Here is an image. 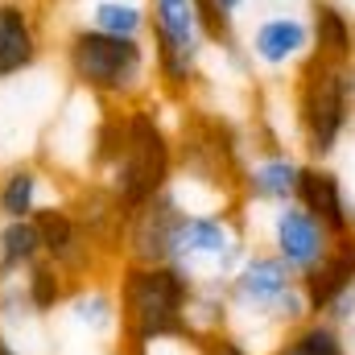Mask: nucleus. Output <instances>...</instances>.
<instances>
[{
	"instance_id": "14",
	"label": "nucleus",
	"mask_w": 355,
	"mask_h": 355,
	"mask_svg": "<svg viewBox=\"0 0 355 355\" xmlns=\"http://www.w3.org/2000/svg\"><path fill=\"white\" fill-rule=\"evenodd\" d=\"M302 162L297 153L289 149H272V153H252L240 186H236V198L244 211H265V207H285L293 202L297 194V174H302Z\"/></svg>"
},
{
	"instance_id": "17",
	"label": "nucleus",
	"mask_w": 355,
	"mask_h": 355,
	"mask_svg": "<svg viewBox=\"0 0 355 355\" xmlns=\"http://www.w3.org/2000/svg\"><path fill=\"white\" fill-rule=\"evenodd\" d=\"M293 202L302 211H310L331 236L355 227L352 223V194H347V182L339 170H331L327 162H302V174H297V194Z\"/></svg>"
},
{
	"instance_id": "4",
	"label": "nucleus",
	"mask_w": 355,
	"mask_h": 355,
	"mask_svg": "<svg viewBox=\"0 0 355 355\" xmlns=\"http://www.w3.org/2000/svg\"><path fill=\"white\" fill-rule=\"evenodd\" d=\"M223 289H227V306H232V331H240L248 343L265 335L272 347L289 327L310 318L297 272L261 244L248 248V257L236 265Z\"/></svg>"
},
{
	"instance_id": "3",
	"label": "nucleus",
	"mask_w": 355,
	"mask_h": 355,
	"mask_svg": "<svg viewBox=\"0 0 355 355\" xmlns=\"http://www.w3.org/2000/svg\"><path fill=\"white\" fill-rule=\"evenodd\" d=\"M58 50L71 87L99 103H141L153 95V58L145 37H112L75 21Z\"/></svg>"
},
{
	"instance_id": "8",
	"label": "nucleus",
	"mask_w": 355,
	"mask_h": 355,
	"mask_svg": "<svg viewBox=\"0 0 355 355\" xmlns=\"http://www.w3.org/2000/svg\"><path fill=\"white\" fill-rule=\"evenodd\" d=\"M252 248V215L236 202L190 211L182 207L170 236V265L190 281H227Z\"/></svg>"
},
{
	"instance_id": "15",
	"label": "nucleus",
	"mask_w": 355,
	"mask_h": 355,
	"mask_svg": "<svg viewBox=\"0 0 355 355\" xmlns=\"http://www.w3.org/2000/svg\"><path fill=\"white\" fill-rule=\"evenodd\" d=\"M297 285H302V297H306L310 314H327L343 293H352L355 289V227L331 236V248L306 272H297Z\"/></svg>"
},
{
	"instance_id": "1",
	"label": "nucleus",
	"mask_w": 355,
	"mask_h": 355,
	"mask_svg": "<svg viewBox=\"0 0 355 355\" xmlns=\"http://www.w3.org/2000/svg\"><path fill=\"white\" fill-rule=\"evenodd\" d=\"M170 128H174L178 182H186L219 202H236L240 174L252 157L244 124L232 120L227 112H215V107L190 99V103L174 107Z\"/></svg>"
},
{
	"instance_id": "9",
	"label": "nucleus",
	"mask_w": 355,
	"mask_h": 355,
	"mask_svg": "<svg viewBox=\"0 0 355 355\" xmlns=\"http://www.w3.org/2000/svg\"><path fill=\"white\" fill-rule=\"evenodd\" d=\"M33 227L42 236V257L50 265H58L75 285L83 281H112V268L103 265V257L95 252L91 236L83 232V223L75 219V211L67 207V198L46 202L33 215Z\"/></svg>"
},
{
	"instance_id": "31",
	"label": "nucleus",
	"mask_w": 355,
	"mask_h": 355,
	"mask_svg": "<svg viewBox=\"0 0 355 355\" xmlns=\"http://www.w3.org/2000/svg\"><path fill=\"white\" fill-rule=\"evenodd\" d=\"M37 8H58V4H67V0H33Z\"/></svg>"
},
{
	"instance_id": "23",
	"label": "nucleus",
	"mask_w": 355,
	"mask_h": 355,
	"mask_svg": "<svg viewBox=\"0 0 355 355\" xmlns=\"http://www.w3.org/2000/svg\"><path fill=\"white\" fill-rule=\"evenodd\" d=\"M79 25L112 33V37H145L149 12H145V0H83Z\"/></svg>"
},
{
	"instance_id": "21",
	"label": "nucleus",
	"mask_w": 355,
	"mask_h": 355,
	"mask_svg": "<svg viewBox=\"0 0 355 355\" xmlns=\"http://www.w3.org/2000/svg\"><path fill=\"white\" fill-rule=\"evenodd\" d=\"M265 355H352V347L343 327H335L322 314H310L297 327H289Z\"/></svg>"
},
{
	"instance_id": "7",
	"label": "nucleus",
	"mask_w": 355,
	"mask_h": 355,
	"mask_svg": "<svg viewBox=\"0 0 355 355\" xmlns=\"http://www.w3.org/2000/svg\"><path fill=\"white\" fill-rule=\"evenodd\" d=\"M149 25H145V42H149V58H153V95L162 103H190L198 99V91L207 87V42L194 17L190 0H145Z\"/></svg>"
},
{
	"instance_id": "18",
	"label": "nucleus",
	"mask_w": 355,
	"mask_h": 355,
	"mask_svg": "<svg viewBox=\"0 0 355 355\" xmlns=\"http://www.w3.org/2000/svg\"><path fill=\"white\" fill-rule=\"evenodd\" d=\"M58 182L42 162H12L0 170V223L4 219H33L46 202L58 198Z\"/></svg>"
},
{
	"instance_id": "28",
	"label": "nucleus",
	"mask_w": 355,
	"mask_h": 355,
	"mask_svg": "<svg viewBox=\"0 0 355 355\" xmlns=\"http://www.w3.org/2000/svg\"><path fill=\"white\" fill-rule=\"evenodd\" d=\"M145 355H198L194 339H162L153 347H145Z\"/></svg>"
},
{
	"instance_id": "2",
	"label": "nucleus",
	"mask_w": 355,
	"mask_h": 355,
	"mask_svg": "<svg viewBox=\"0 0 355 355\" xmlns=\"http://www.w3.org/2000/svg\"><path fill=\"white\" fill-rule=\"evenodd\" d=\"M194 281L174 265H137L120 261L112 272V293H116V314L120 331L116 343L145 352L162 339H190L186 306H190Z\"/></svg>"
},
{
	"instance_id": "22",
	"label": "nucleus",
	"mask_w": 355,
	"mask_h": 355,
	"mask_svg": "<svg viewBox=\"0 0 355 355\" xmlns=\"http://www.w3.org/2000/svg\"><path fill=\"white\" fill-rule=\"evenodd\" d=\"M128 107H132V103H99L95 132H91V149H87V178H103L116 166V157L124 153Z\"/></svg>"
},
{
	"instance_id": "11",
	"label": "nucleus",
	"mask_w": 355,
	"mask_h": 355,
	"mask_svg": "<svg viewBox=\"0 0 355 355\" xmlns=\"http://www.w3.org/2000/svg\"><path fill=\"white\" fill-rule=\"evenodd\" d=\"M244 54H248L252 71H265V75L297 71L310 58V21H306V12H268V17H261L244 37Z\"/></svg>"
},
{
	"instance_id": "5",
	"label": "nucleus",
	"mask_w": 355,
	"mask_h": 355,
	"mask_svg": "<svg viewBox=\"0 0 355 355\" xmlns=\"http://www.w3.org/2000/svg\"><path fill=\"white\" fill-rule=\"evenodd\" d=\"M289 107L306 162H331L355 124V67L306 58L289 79Z\"/></svg>"
},
{
	"instance_id": "26",
	"label": "nucleus",
	"mask_w": 355,
	"mask_h": 355,
	"mask_svg": "<svg viewBox=\"0 0 355 355\" xmlns=\"http://www.w3.org/2000/svg\"><path fill=\"white\" fill-rule=\"evenodd\" d=\"M190 4H194V17H198V29H202L207 50L223 54V50H232V46H240V42H244V37L236 33V17H232V12H223L215 0H190Z\"/></svg>"
},
{
	"instance_id": "29",
	"label": "nucleus",
	"mask_w": 355,
	"mask_h": 355,
	"mask_svg": "<svg viewBox=\"0 0 355 355\" xmlns=\"http://www.w3.org/2000/svg\"><path fill=\"white\" fill-rule=\"evenodd\" d=\"M215 4H219V8H223V12H232V17H236V12H244V8H248V0H215Z\"/></svg>"
},
{
	"instance_id": "19",
	"label": "nucleus",
	"mask_w": 355,
	"mask_h": 355,
	"mask_svg": "<svg viewBox=\"0 0 355 355\" xmlns=\"http://www.w3.org/2000/svg\"><path fill=\"white\" fill-rule=\"evenodd\" d=\"M310 58L331 67H355V17L339 0H306Z\"/></svg>"
},
{
	"instance_id": "30",
	"label": "nucleus",
	"mask_w": 355,
	"mask_h": 355,
	"mask_svg": "<svg viewBox=\"0 0 355 355\" xmlns=\"http://www.w3.org/2000/svg\"><path fill=\"white\" fill-rule=\"evenodd\" d=\"M107 355H145V352H132V347H124V343H112Z\"/></svg>"
},
{
	"instance_id": "13",
	"label": "nucleus",
	"mask_w": 355,
	"mask_h": 355,
	"mask_svg": "<svg viewBox=\"0 0 355 355\" xmlns=\"http://www.w3.org/2000/svg\"><path fill=\"white\" fill-rule=\"evenodd\" d=\"M42 12L33 0H0V83H12L37 71L46 54Z\"/></svg>"
},
{
	"instance_id": "25",
	"label": "nucleus",
	"mask_w": 355,
	"mask_h": 355,
	"mask_svg": "<svg viewBox=\"0 0 355 355\" xmlns=\"http://www.w3.org/2000/svg\"><path fill=\"white\" fill-rule=\"evenodd\" d=\"M21 281H25V293H29V302H33V310H37L42 318H54V314L67 306V297L75 293V281H71L58 265H50L46 257L33 268H25Z\"/></svg>"
},
{
	"instance_id": "20",
	"label": "nucleus",
	"mask_w": 355,
	"mask_h": 355,
	"mask_svg": "<svg viewBox=\"0 0 355 355\" xmlns=\"http://www.w3.org/2000/svg\"><path fill=\"white\" fill-rule=\"evenodd\" d=\"M62 314H67V322L79 335H87V339H112L116 343L120 314H116L112 281H83V285H75V293L67 297Z\"/></svg>"
},
{
	"instance_id": "10",
	"label": "nucleus",
	"mask_w": 355,
	"mask_h": 355,
	"mask_svg": "<svg viewBox=\"0 0 355 355\" xmlns=\"http://www.w3.org/2000/svg\"><path fill=\"white\" fill-rule=\"evenodd\" d=\"M67 207L75 211V219L83 223V232L91 236L95 252L103 257V265L120 268L124 261V232H128V211L116 202V194L99 182V178H79L67 186Z\"/></svg>"
},
{
	"instance_id": "16",
	"label": "nucleus",
	"mask_w": 355,
	"mask_h": 355,
	"mask_svg": "<svg viewBox=\"0 0 355 355\" xmlns=\"http://www.w3.org/2000/svg\"><path fill=\"white\" fill-rule=\"evenodd\" d=\"M178 215H182V198L174 190H166L153 202H145L141 211H132L128 232H124V261L170 265V236H174Z\"/></svg>"
},
{
	"instance_id": "27",
	"label": "nucleus",
	"mask_w": 355,
	"mask_h": 355,
	"mask_svg": "<svg viewBox=\"0 0 355 355\" xmlns=\"http://www.w3.org/2000/svg\"><path fill=\"white\" fill-rule=\"evenodd\" d=\"M198 355H257V347L240 331H219V335L198 343Z\"/></svg>"
},
{
	"instance_id": "6",
	"label": "nucleus",
	"mask_w": 355,
	"mask_h": 355,
	"mask_svg": "<svg viewBox=\"0 0 355 355\" xmlns=\"http://www.w3.org/2000/svg\"><path fill=\"white\" fill-rule=\"evenodd\" d=\"M178 178L174 162V128L170 116L162 112V99L149 95L141 103L128 107V137H124V153L116 157V166L99 178L116 202L132 215L145 202H153L157 194H166Z\"/></svg>"
},
{
	"instance_id": "24",
	"label": "nucleus",
	"mask_w": 355,
	"mask_h": 355,
	"mask_svg": "<svg viewBox=\"0 0 355 355\" xmlns=\"http://www.w3.org/2000/svg\"><path fill=\"white\" fill-rule=\"evenodd\" d=\"M42 261V236L33 219H4L0 223V281L25 277V268Z\"/></svg>"
},
{
	"instance_id": "12",
	"label": "nucleus",
	"mask_w": 355,
	"mask_h": 355,
	"mask_svg": "<svg viewBox=\"0 0 355 355\" xmlns=\"http://www.w3.org/2000/svg\"><path fill=\"white\" fill-rule=\"evenodd\" d=\"M265 223H261V248H268L277 261L293 268V272H306L327 248H331V232L310 215L302 211L297 202H285V207H265Z\"/></svg>"
}]
</instances>
